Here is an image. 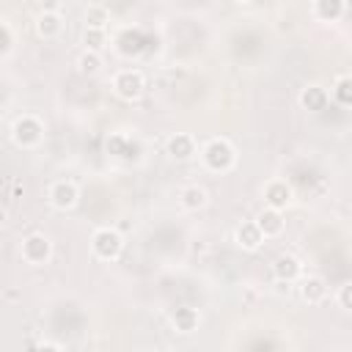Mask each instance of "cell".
Returning <instances> with one entry per match:
<instances>
[{
	"label": "cell",
	"instance_id": "obj_12",
	"mask_svg": "<svg viewBox=\"0 0 352 352\" xmlns=\"http://www.w3.org/2000/svg\"><path fill=\"white\" fill-rule=\"evenodd\" d=\"M253 223H256V228H258V234L264 239H278L283 234V228H286L283 212H275V209H267V206L253 217Z\"/></svg>",
	"mask_w": 352,
	"mask_h": 352
},
{
	"label": "cell",
	"instance_id": "obj_23",
	"mask_svg": "<svg viewBox=\"0 0 352 352\" xmlns=\"http://www.w3.org/2000/svg\"><path fill=\"white\" fill-rule=\"evenodd\" d=\"M6 223V209H0V226Z\"/></svg>",
	"mask_w": 352,
	"mask_h": 352
},
{
	"label": "cell",
	"instance_id": "obj_6",
	"mask_svg": "<svg viewBox=\"0 0 352 352\" xmlns=\"http://www.w3.org/2000/svg\"><path fill=\"white\" fill-rule=\"evenodd\" d=\"M77 201H80V187L72 179H55L47 187V204L55 212H69L77 206Z\"/></svg>",
	"mask_w": 352,
	"mask_h": 352
},
{
	"label": "cell",
	"instance_id": "obj_15",
	"mask_svg": "<svg viewBox=\"0 0 352 352\" xmlns=\"http://www.w3.org/2000/svg\"><path fill=\"white\" fill-rule=\"evenodd\" d=\"M168 322H170L173 333L190 336V333H195V330H198V324H201V314H198L195 308H190V305H179V308H173V311H170Z\"/></svg>",
	"mask_w": 352,
	"mask_h": 352
},
{
	"label": "cell",
	"instance_id": "obj_3",
	"mask_svg": "<svg viewBox=\"0 0 352 352\" xmlns=\"http://www.w3.org/2000/svg\"><path fill=\"white\" fill-rule=\"evenodd\" d=\"M11 140H14L16 148H25V151L38 148L41 140H44V124H41V118L33 116V113L19 116V118L11 124Z\"/></svg>",
	"mask_w": 352,
	"mask_h": 352
},
{
	"label": "cell",
	"instance_id": "obj_10",
	"mask_svg": "<svg viewBox=\"0 0 352 352\" xmlns=\"http://www.w3.org/2000/svg\"><path fill=\"white\" fill-rule=\"evenodd\" d=\"M165 154L176 162H187L198 154V143L190 132H173L168 140H165Z\"/></svg>",
	"mask_w": 352,
	"mask_h": 352
},
{
	"label": "cell",
	"instance_id": "obj_2",
	"mask_svg": "<svg viewBox=\"0 0 352 352\" xmlns=\"http://www.w3.org/2000/svg\"><path fill=\"white\" fill-rule=\"evenodd\" d=\"M110 85H113V94L121 102H138L146 94V74L135 66H126V69H118L110 77Z\"/></svg>",
	"mask_w": 352,
	"mask_h": 352
},
{
	"label": "cell",
	"instance_id": "obj_1",
	"mask_svg": "<svg viewBox=\"0 0 352 352\" xmlns=\"http://www.w3.org/2000/svg\"><path fill=\"white\" fill-rule=\"evenodd\" d=\"M201 165L209 173H228L236 165V148L228 138H209L201 148H198Z\"/></svg>",
	"mask_w": 352,
	"mask_h": 352
},
{
	"label": "cell",
	"instance_id": "obj_7",
	"mask_svg": "<svg viewBox=\"0 0 352 352\" xmlns=\"http://www.w3.org/2000/svg\"><path fill=\"white\" fill-rule=\"evenodd\" d=\"M261 195H264V204L267 209H275V212H286L294 201V190L286 179H270L264 187H261Z\"/></svg>",
	"mask_w": 352,
	"mask_h": 352
},
{
	"label": "cell",
	"instance_id": "obj_11",
	"mask_svg": "<svg viewBox=\"0 0 352 352\" xmlns=\"http://www.w3.org/2000/svg\"><path fill=\"white\" fill-rule=\"evenodd\" d=\"M297 294L308 305H322L327 300V280L322 275H302L297 280Z\"/></svg>",
	"mask_w": 352,
	"mask_h": 352
},
{
	"label": "cell",
	"instance_id": "obj_14",
	"mask_svg": "<svg viewBox=\"0 0 352 352\" xmlns=\"http://www.w3.org/2000/svg\"><path fill=\"white\" fill-rule=\"evenodd\" d=\"M234 245L245 253H256L261 245H264V236L258 234L256 223L253 220H242L236 228H234Z\"/></svg>",
	"mask_w": 352,
	"mask_h": 352
},
{
	"label": "cell",
	"instance_id": "obj_20",
	"mask_svg": "<svg viewBox=\"0 0 352 352\" xmlns=\"http://www.w3.org/2000/svg\"><path fill=\"white\" fill-rule=\"evenodd\" d=\"M80 44H82L85 52H99V55H102V50H104V44H107V30L82 28V33H80Z\"/></svg>",
	"mask_w": 352,
	"mask_h": 352
},
{
	"label": "cell",
	"instance_id": "obj_9",
	"mask_svg": "<svg viewBox=\"0 0 352 352\" xmlns=\"http://www.w3.org/2000/svg\"><path fill=\"white\" fill-rule=\"evenodd\" d=\"M33 28H36L38 38H44V41H52V38H58V36L63 33V16H60L58 6H47L44 11H38V14H36V22H33Z\"/></svg>",
	"mask_w": 352,
	"mask_h": 352
},
{
	"label": "cell",
	"instance_id": "obj_22",
	"mask_svg": "<svg viewBox=\"0 0 352 352\" xmlns=\"http://www.w3.org/2000/svg\"><path fill=\"white\" fill-rule=\"evenodd\" d=\"M336 302H338L341 311H349V308H352V283H349V280H344V283L338 286V292H336Z\"/></svg>",
	"mask_w": 352,
	"mask_h": 352
},
{
	"label": "cell",
	"instance_id": "obj_16",
	"mask_svg": "<svg viewBox=\"0 0 352 352\" xmlns=\"http://www.w3.org/2000/svg\"><path fill=\"white\" fill-rule=\"evenodd\" d=\"M209 204V192L204 184H184L179 190V206L184 212H201Z\"/></svg>",
	"mask_w": 352,
	"mask_h": 352
},
{
	"label": "cell",
	"instance_id": "obj_18",
	"mask_svg": "<svg viewBox=\"0 0 352 352\" xmlns=\"http://www.w3.org/2000/svg\"><path fill=\"white\" fill-rule=\"evenodd\" d=\"M327 96H330L333 104L349 107L352 104V77L346 72H338L336 80H333V85H330V91H327Z\"/></svg>",
	"mask_w": 352,
	"mask_h": 352
},
{
	"label": "cell",
	"instance_id": "obj_17",
	"mask_svg": "<svg viewBox=\"0 0 352 352\" xmlns=\"http://www.w3.org/2000/svg\"><path fill=\"white\" fill-rule=\"evenodd\" d=\"M346 14V3L344 0H314L311 3V16L316 22H336Z\"/></svg>",
	"mask_w": 352,
	"mask_h": 352
},
{
	"label": "cell",
	"instance_id": "obj_24",
	"mask_svg": "<svg viewBox=\"0 0 352 352\" xmlns=\"http://www.w3.org/2000/svg\"><path fill=\"white\" fill-rule=\"evenodd\" d=\"M157 352H170V349H165V346H162V349H157Z\"/></svg>",
	"mask_w": 352,
	"mask_h": 352
},
{
	"label": "cell",
	"instance_id": "obj_5",
	"mask_svg": "<svg viewBox=\"0 0 352 352\" xmlns=\"http://www.w3.org/2000/svg\"><path fill=\"white\" fill-rule=\"evenodd\" d=\"M19 256H22L25 264L41 267V264H47V261L52 258V239H50L44 231H33V234H28V236L22 239Z\"/></svg>",
	"mask_w": 352,
	"mask_h": 352
},
{
	"label": "cell",
	"instance_id": "obj_19",
	"mask_svg": "<svg viewBox=\"0 0 352 352\" xmlns=\"http://www.w3.org/2000/svg\"><path fill=\"white\" fill-rule=\"evenodd\" d=\"M82 22L85 28H94V30H107V22H110V8L104 3H91L85 11H82Z\"/></svg>",
	"mask_w": 352,
	"mask_h": 352
},
{
	"label": "cell",
	"instance_id": "obj_13",
	"mask_svg": "<svg viewBox=\"0 0 352 352\" xmlns=\"http://www.w3.org/2000/svg\"><path fill=\"white\" fill-rule=\"evenodd\" d=\"M297 102H300V107L308 110V113H322V110L330 104V96H327V88H324V85L308 82V85H302Z\"/></svg>",
	"mask_w": 352,
	"mask_h": 352
},
{
	"label": "cell",
	"instance_id": "obj_21",
	"mask_svg": "<svg viewBox=\"0 0 352 352\" xmlns=\"http://www.w3.org/2000/svg\"><path fill=\"white\" fill-rule=\"evenodd\" d=\"M77 69H80V74H85V77L99 74V69H102V55H99V52H85V50H80V55H77Z\"/></svg>",
	"mask_w": 352,
	"mask_h": 352
},
{
	"label": "cell",
	"instance_id": "obj_8",
	"mask_svg": "<svg viewBox=\"0 0 352 352\" xmlns=\"http://www.w3.org/2000/svg\"><path fill=\"white\" fill-rule=\"evenodd\" d=\"M270 270H272V278H275L278 283H297V280L305 275L302 261H300L294 253H278V256L272 258Z\"/></svg>",
	"mask_w": 352,
	"mask_h": 352
},
{
	"label": "cell",
	"instance_id": "obj_4",
	"mask_svg": "<svg viewBox=\"0 0 352 352\" xmlns=\"http://www.w3.org/2000/svg\"><path fill=\"white\" fill-rule=\"evenodd\" d=\"M91 253L99 261H118L124 253V236L113 226H99L91 234Z\"/></svg>",
	"mask_w": 352,
	"mask_h": 352
}]
</instances>
